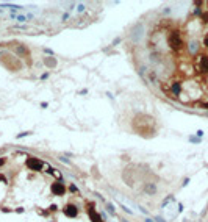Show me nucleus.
<instances>
[{
  "label": "nucleus",
  "instance_id": "nucleus-7",
  "mask_svg": "<svg viewBox=\"0 0 208 222\" xmlns=\"http://www.w3.org/2000/svg\"><path fill=\"white\" fill-rule=\"evenodd\" d=\"M172 91H174L175 94L180 92V85H178V83H174V85H172Z\"/></svg>",
  "mask_w": 208,
  "mask_h": 222
},
{
  "label": "nucleus",
  "instance_id": "nucleus-4",
  "mask_svg": "<svg viewBox=\"0 0 208 222\" xmlns=\"http://www.w3.org/2000/svg\"><path fill=\"white\" fill-rule=\"evenodd\" d=\"M63 211H64V214L67 217H75L77 216V206L75 205H67Z\"/></svg>",
  "mask_w": 208,
  "mask_h": 222
},
{
  "label": "nucleus",
  "instance_id": "nucleus-3",
  "mask_svg": "<svg viewBox=\"0 0 208 222\" xmlns=\"http://www.w3.org/2000/svg\"><path fill=\"white\" fill-rule=\"evenodd\" d=\"M50 191L55 194V196H61V194L64 192V185L60 183V182H55V183L50 186Z\"/></svg>",
  "mask_w": 208,
  "mask_h": 222
},
{
  "label": "nucleus",
  "instance_id": "nucleus-6",
  "mask_svg": "<svg viewBox=\"0 0 208 222\" xmlns=\"http://www.w3.org/2000/svg\"><path fill=\"white\" fill-rule=\"evenodd\" d=\"M89 217H91L92 222H100V216L94 211V208H89Z\"/></svg>",
  "mask_w": 208,
  "mask_h": 222
},
{
  "label": "nucleus",
  "instance_id": "nucleus-5",
  "mask_svg": "<svg viewBox=\"0 0 208 222\" xmlns=\"http://www.w3.org/2000/svg\"><path fill=\"white\" fill-rule=\"evenodd\" d=\"M200 70L202 72H208V56H202L200 58Z\"/></svg>",
  "mask_w": 208,
  "mask_h": 222
},
{
  "label": "nucleus",
  "instance_id": "nucleus-2",
  "mask_svg": "<svg viewBox=\"0 0 208 222\" xmlns=\"http://www.w3.org/2000/svg\"><path fill=\"white\" fill-rule=\"evenodd\" d=\"M27 166H28L30 169H33V171H41V167H42V161L36 160V158H28V160H27Z\"/></svg>",
  "mask_w": 208,
  "mask_h": 222
},
{
  "label": "nucleus",
  "instance_id": "nucleus-1",
  "mask_svg": "<svg viewBox=\"0 0 208 222\" xmlns=\"http://www.w3.org/2000/svg\"><path fill=\"white\" fill-rule=\"evenodd\" d=\"M169 46L172 49H180V46H182V39H180V35L177 31L169 36Z\"/></svg>",
  "mask_w": 208,
  "mask_h": 222
},
{
  "label": "nucleus",
  "instance_id": "nucleus-8",
  "mask_svg": "<svg viewBox=\"0 0 208 222\" xmlns=\"http://www.w3.org/2000/svg\"><path fill=\"white\" fill-rule=\"evenodd\" d=\"M46 64H47V66H55V61H53V60H49V58H47V60H46Z\"/></svg>",
  "mask_w": 208,
  "mask_h": 222
},
{
  "label": "nucleus",
  "instance_id": "nucleus-10",
  "mask_svg": "<svg viewBox=\"0 0 208 222\" xmlns=\"http://www.w3.org/2000/svg\"><path fill=\"white\" fill-rule=\"evenodd\" d=\"M0 180H2V177H0Z\"/></svg>",
  "mask_w": 208,
  "mask_h": 222
},
{
  "label": "nucleus",
  "instance_id": "nucleus-9",
  "mask_svg": "<svg viewBox=\"0 0 208 222\" xmlns=\"http://www.w3.org/2000/svg\"><path fill=\"white\" fill-rule=\"evenodd\" d=\"M205 108H207V110H208V103H207V105H205Z\"/></svg>",
  "mask_w": 208,
  "mask_h": 222
}]
</instances>
